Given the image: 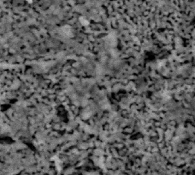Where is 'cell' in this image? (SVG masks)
<instances>
[{"mask_svg": "<svg viewBox=\"0 0 195 175\" xmlns=\"http://www.w3.org/2000/svg\"><path fill=\"white\" fill-rule=\"evenodd\" d=\"M28 2H32L34 1V0H27Z\"/></svg>", "mask_w": 195, "mask_h": 175, "instance_id": "obj_1", "label": "cell"}]
</instances>
